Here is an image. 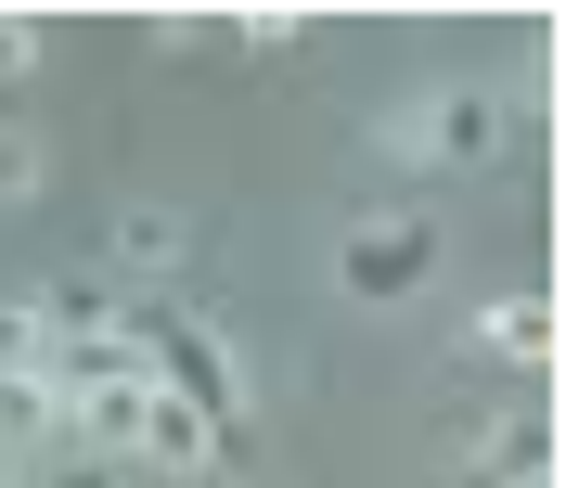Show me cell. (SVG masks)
<instances>
[{
    "label": "cell",
    "instance_id": "8fae6325",
    "mask_svg": "<svg viewBox=\"0 0 566 488\" xmlns=\"http://www.w3.org/2000/svg\"><path fill=\"white\" fill-rule=\"evenodd\" d=\"M27 52H39V26H27V13H0V77H27Z\"/></svg>",
    "mask_w": 566,
    "mask_h": 488
},
{
    "label": "cell",
    "instance_id": "5b68a950",
    "mask_svg": "<svg viewBox=\"0 0 566 488\" xmlns=\"http://www.w3.org/2000/svg\"><path fill=\"white\" fill-rule=\"evenodd\" d=\"M65 450V399H52V385H0V463H52Z\"/></svg>",
    "mask_w": 566,
    "mask_h": 488
},
{
    "label": "cell",
    "instance_id": "ba28073f",
    "mask_svg": "<svg viewBox=\"0 0 566 488\" xmlns=\"http://www.w3.org/2000/svg\"><path fill=\"white\" fill-rule=\"evenodd\" d=\"M39 360H52V321H39V309H0V385H27Z\"/></svg>",
    "mask_w": 566,
    "mask_h": 488
},
{
    "label": "cell",
    "instance_id": "6da1fadb",
    "mask_svg": "<svg viewBox=\"0 0 566 488\" xmlns=\"http://www.w3.org/2000/svg\"><path fill=\"white\" fill-rule=\"evenodd\" d=\"M142 360H155V385L168 399H193V412L219 424V450H232V424H245V360H232V335H207V321H129Z\"/></svg>",
    "mask_w": 566,
    "mask_h": 488
},
{
    "label": "cell",
    "instance_id": "7a4b0ae2",
    "mask_svg": "<svg viewBox=\"0 0 566 488\" xmlns=\"http://www.w3.org/2000/svg\"><path fill=\"white\" fill-rule=\"evenodd\" d=\"M490 141H502V104H490V91H424V104L387 116V155H399V168H490Z\"/></svg>",
    "mask_w": 566,
    "mask_h": 488
},
{
    "label": "cell",
    "instance_id": "8992f818",
    "mask_svg": "<svg viewBox=\"0 0 566 488\" xmlns=\"http://www.w3.org/2000/svg\"><path fill=\"white\" fill-rule=\"evenodd\" d=\"M476 348L490 360H554V296H490V309H476Z\"/></svg>",
    "mask_w": 566,
    "mask_h": 488
},
{
    "label": "cell",
    "instance_id": "277c9868",
    "mask_svg": "<svg viewBox=\"0 0 566 488\" xmlns=\"http://www.w3.org/2000/svg\"><path fill=\"white\" fill-rule=\"evenodd\" d=\"M129 463H168V476H207V463H219V424L193 412V399H168V385H155V399H142V437H129Z\"/></svg>",
    "mask_w": 566,
    "mask_h": 488
},
{
    "label": "cell",
    "instance_id": "30bf717a",
    "mask_svg": "<svg viewBox=\"0 0 566 488\" xmlns=\"http://www.w3.org/2000/svg\"><path fill=\"white\" fill-rule=\"evenodd\" d=\"M27 488H129V463H91V450H52V463H27Z\"/></svg>",
    "mask_w": 566,
    "mask_h": 488
},
{
    "label": "cell",
    "instance_id": "3957f363",
    "mask_svg": "<svg viewBox=\"0 0 566 488\" xmlns=\"http://www.w3.org/2000/svg\"><path fill=\"white\" fill-rule=\"evenodd\" d=\"M424 270H438V232H424V219H360V232L335 244V296H360V309H399Z\"/></svg>",
    "mask_w": 566,
    "mask_h": 488
},
{
    "label": "cell",
    "instance_id": "7c38bea8",
    "mask_svg": "<svg viewBox=\"0 0 566 488\" xmlns=\"http://www.w3.org/2000/svg\"><path fill=\"white\" fill-rule=\"evenodd\" d=\"M0 488H27V463H0Z\"/></svg>",
    "mask_w": 566,
    "mask_h": 488
},
{
    "label": "cell",
    "instance_id": "9c48e42d",
    "mask_svg": "<svg viewBox=\"0 0 566 488\" xmlns=\"http://www.w3.org/2000/svg\"><path fill=\"white\" fill-rule=\"evenodd\" d=\"M39 180H52V155H39V129H0V206H27Z\"/></svg>",
    "mask_w": 566,
    "mask_h": 488
},
{
    "label": "cell",
    "instance_id": "52a82bcc",
    "mask_svg": "<svg viewBox=\"0 0 566 488\" xmlns=\"http://www.w3.org/2000/svg\"><path fill=\"white\" fill-rule=\"evenodd\" d=\"M180 257V219L168 206H116V270H168Z\"/></svg>",
    "mask_w": 566,
    "mask_h": 488
}]
</instances>
